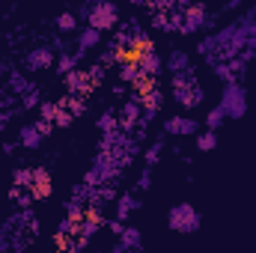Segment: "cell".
<instances>
[{
    "mask_svg": "<svg viewBox=\"0 0 256 253\" xmlns=\"http://www.w3.org/2000/svg\"><path fill=\"white\" fill-rule=\"evenodd\" d=\"M167 226L179 236H194L200 226H202V214L200 208L191 202H176L170 212H167Z\"/></svg>",
    "mask_w": 256,
    "mask_h": 253,
    "instance_id": "cell-1",
    "label": "cell"
},
{
    "mask_svg": "<svg viewBox=\"0 0 256 253\" xmlns=\"http://www.w3.org/2000/svg\"><path fill=\"white\" fill-rule=\"evenodd\" d=\"M218 108L224 110L226 120H242V116L248 114V90H244V84H242V80L224 84V92H220Z\"/></svg>",
    "mask_w": 256,
    "mask_h": 253,
    "instance_id": "cell-2",
    "label": "cell"
},
{
    "mask_svg": "<svg viewBox=\"0 0 256 253\" xmlns=\"http://www.w3.org/2000/svg\"><path fill=\"white\" fill-rule=\"evenodd\" d=\"M86 27H96V30H102V33H104V30H116V27H120V6H116L114 0H96Z\"/></svg>",
    "mask_w": 256,
    "mask_h": 253,
    "instance_id": "cell-3",
    "label": "cell"
},
{
    "mask_svg": "<svg viewBox=\"0 0 256 253\" xmlns=\"http://www.w3.org/2000/svg\"><path fill=\"white\" fill-rule=\"evenodd\" d=\"M161 131L167 137H196L200 134V120H194L188 114H173L161 122Z\"/></svg>",
    "mask_w": 256,
    "mask_h": 253,
    "instance_id": "cell-4",
    "label": "cell"
},
{
    "mask_svg": "<svg viewBox=\"0 0 256 253\" xmlns=\"http://www.w3.org/2000/svg\"><path fill=\"white\" fill-rule=\"evenodd\" d=\"M54 63H57V54L51 45H39V48H30L24 54V66L30 72H48V68H54Z\"/></svg>",
    "mask_w": 256,
    "mask_h": 253,
    "instance_id": "cell-5",
    "label": "cell"
},
{
    "mask_svg": "<svg viewBox=\"0 0 256 253\" xmlns=\"http://www.w3.org/2000/svg\"><path fill=\"white\" fill-rule=\"evenodd\" d=\"M66 90H68V96H78V98H86L92 90H96V84L90 80V72H72V74H66L63 78Z\"/></svg>",
    "mask_w": 256,
    "mask_h": 253,
    "instance_id": "cell-6",
    "label": "cell"
},
{
    "mask_svg": "<svg viewBox=\"0 0 256 253\" xmlns=\"http://www.w3.org/2000/svg\"><path fill=\"white\" fill-rule=\"evenodd\" d=\"M137 66H140V74L149 78V80H158L164 74V57L158 51H146V54H137Z\"/></svg>",
    "mask_w": 256,
    "mask_h": 253,
    "instance_id": "cell-7",
    "label": "cell"
},
{
    "mask_svg": "<svg viewBox=\"0 0 256 253\" xmlns=\"http://www.w3.org/2000/svg\"><path fill=\"white\" fill-rule=\"evenodd\" d=\"M173 102H176V108H182V110H194V108H200L202 102H206V90L196 84V86H188V90H173Z\"/></svg>",
    "mask_w": 256,
    "mask_h": 253,
    "instance_id": "cell-8",
    "label": "cell"
},
{
    "mask_svg": "<svg viewBox=\"0 0 256 253\" xmlns=\"http://www.w3.org/2000/svg\"><path fill=\"white\" fill-rule=\"evenodd\" d=\"M191 68H194V60L185 48H170V54L164 57V72L182 74V72H191Z\"/></svg>",
    "mask_w": 256,
    "mask_h": 253,
    "instance_id": "cell-9",
    "label": "cell"
},
{
    "mask_svg": "<svg viewBox=\"0 0 256 253\" xmlns=\"http://www.w3.org/2000/svg\"><path fill=\"white\" fill-rule=\"evenodd\" d=\"M54 190V182H51V170L48 167H33V200H48Z\"/></svg>",
    "mask_w": 256,
    "mask_h": 253,
    "instance_id": "cell-10",
    "label": "cell"
},
{
    "mask_svg": "<svg viewBox=\"0 0 256 253\" xmlns=\"http://www.w3.org/2000/svg\"><path fill=\"white\" fill-rule=\"evenodd\" d=\"M140 206H143V202H140V196H137V194L122 190V194L116 196V214H114V218H116V220H122V224H128V218H131Z\"/></svg>",
    "mask_w": 256,
    "mask_h": 253,
    "instance_id": "cell-11",
    "label": "cell"
},
{
    "mask_svg": "<svg viewBox=\"0 0 256 253\" xmlns=\"http://www.w3.org/2000/svg\"><path fill=\"white\" fill-rule=\"evenodd\" d=\"M98 45H102V30L84 24V27L74 33V48H78V51L86 54V51H92V48H98Z\"/></svg>",
    "mask_w": 256,
    "mask_h": 253,
    "instance_id": "cell-12",
    "label": "cell"
},
{
    "mask_svg": "<svg viewBox=\"0 0 256 253\" xmlns=\"http://www.w3.org/2000/svg\"><path fill=\"white\" fill-rule=\"evenodd\" d=\"M84 57H86V54H84V51H78V48H74V51H66V54H57V74H72V72H78V68H80V63H84Z\"/></svg>",
    "mask_w": 256,
    "mask_h": 253,
    "instance_id": "cell-13",
    "label": "cell"
},
{
    "mask_svg": "<svg viewBox=\"0 0 256 253\" xmlns=\"http://www.w3.org/2000/svg\"><path fill=\"white\" fill-rule=\"evenodd\" d=\"M164 149H167V134L161 131V134H158V137H155V140H152L146 149H143V164H146V167H155V164L161 161Z\"/></svg>",
    "mask_w": 256,
    "mask_h": 253,
    "instance_id": "cell-14",
    "label": "cell"
},
{
    "mask_svg": "<svg viewBox=\"0 0 256 253\" xmlns=\"http://www.w3.org/2000/svg\"><path fill=\"white\" fill-rule=\"evenodd\" d=\"M42 134H39V128H36V122H24V126L18 128V143L24 146V149H39L42 146Z\"/></svg>",
    "mask_w": 256,
    "mask_h": 253,
    "instance_id": "cell-15",
    "label": "cell"
},
{
    "mask_svg": "<svg viewBox=\"0 0 256 253\" xmlns=\"http://www.w3.org/2000/svg\"><path fill=\"white\" fill-rule=\"evenodd\" d=\"M120 244L131 253H140L143 250V232H140L137 226H128L126 224V230H122V236H120Z\"/></svg>",
    "mask_w": 256,
    "mask_h": 253,
    "instance_id": "cell-16",
    "label": "cell"
},
{
    "mask_svg": "<svg viewBox=\"0 0 256 253\" xmlns=\"http://www.w3.org/2000/svg\"><path fill=\"white\" fill-rule=\"evenodd\" d=\"M54 27H57V33H60V36H66V33H78L84 24H80V21H78V15L68 9V12H60V15L54 18Z\"/></svg>",
    "mask_w": 256,
    "mask_h": 253,
    "instance_id": "cell-17",
    "label": "cell"
},
{
    "mask_svg": "<svg viewBox=\"0 0 256 253\" xmlns=\"http://www.w3.org/2000/svg\"><path fill=\"white\" fill-rule=\"evenodd\" d=\"M134 98H140V104L143 108H152V110H161V104H164V92H161V86H152V90H146L143 96H134Z\"/></svg>",
    "mask_w": 256,
    "mask_h": 253,
    "instance_id": "cell-18",
    "label": "cell"
},
{
    "mask_svg": "<svg viewBox=\"0 0 256 253\" xmlns=\"http://www.w3.org/2000/svg\"><path fill=\"white\" fill-rule=\"evenodd\" d=\"M194 149L196 152H214L218 149V131H200L194 137Z\"/></svg>",
    "mask_w": 256,
    "mask_h": 253,
    "instance_id": "cell-19",
    "label": "cell"
},
{
    "mask_svg": "<svg viewBox=\"0 0 256 253\" xmlns=\"http://www.w3.org/2000/svg\"><path fill=\"white\" fill-rule=\"evenodd\" d=\"M140 78H143V74H140V66H137V60H126V63H120V80H122V84L134 86Z\"/></svg>",
    "mask_w": 256,
    "mask_h": 253,
    "instance_id": "cell-20",
    "label": "cell"
},
{
    "mask_svg": "<svg viewBox=\"0 0 256 253\" xmlns=\"http://www.w3.org/2000/svg\"><path fill=\"white\" fill-rule=\"evenodd\" d=\"M57 104H60V108H66L74 120H80V116L86 114V102H84V98H78V96H66V98H60Z\"/></svg>",
    "mask_w": 256,
    "mask_h": 253,
    "instance_id": "cell-21",
    "label": "cell"
},
{
    "mask_svg": "<svg viewBox=\"0 0 256 253\" xmlns=\"http://www.w3.org/2000/svg\"><path fill=\"white\" fill-rule=\"evenodd\" d=\"M96 126H98L102 134H114V131H120V116H116L114 110H104V114H98Z\"/></svg>",
    "mask_w": 256,
    "mask_h": 253,
    "instance_id": "cell-22",
    "label": "cell"
},
{
    "mask_svg": "<svg viewBox=\"0 0 256 253\" xmlns=\"http://www.w3.org/2000/svg\"><path fill=\"white\" fill-rule=\"evenodd\" d=\"M12 188H24V190L33 188V167H18L12 173Z\"/></svg>",
    "mask_w": 256,
    "mask_h": 253,
    "instance_id": "cell-23",
    "label": "cell"
},
{
    "mask_svg": "<svg viewBox=\"0 0 256 253\" xmlns=\"http://www.w3.org/2000/svg\"><path fill=\"white\" fill-rule=\"evenodd\" d=\"M30 86H33V84H30L21 72H9V96H12V92H15V96H24Z\"/></svg>",
    "mask_w": 256,
    "mask_h": 253,
    "instance_id": "cell-24",
    "label": "cell"
},
{
    "mask_svg": "<svg viewBox=\"0 0 256 253\" xmlns=\"http://www.w3.org/2000/svg\"><path fill=\"white\" fill-rule=\"evenodd\" d=\"M149 24H152V30H161V33H176V27H173L170 15H164V12H152Z\"/></svg>",
    "mask_w": 256,
    "mask_h": 253,
    "instance_id": "cell-25",
    "label": "cell"
},
{
    "mask_svg": "<svg viewBox=\"0 0 256 253\" xmlns=\"http://www.w3.org/2000/svg\"><path fill=\"white\" fill-rule=\"evenodd\" d=\"M42 104V92H39V86L33 84L24 96H21V110H33V108H39Z\"/></svg>",
    "mask_w": 256,
    "mask_h": 253,
    "instance_id": "cell-26",
    "label": "cell"
},
{
    "mask_svg": "<svg viewBox=\"0 0 256 253\" xmlns=\"http://www.w3.org/2000/svg\"><path fill=\"white\" fill-rule=\"evenodd\" d=\"M84 214H86V206L68 196V200H66V218H68V220H74V224H80V220H84Z\"/></svg>",
    "mask_w": 256,
    "mask_h": 253,
    "instance_id": "cell-27",
    "label": "cell"
},
{
    "mask_svg": "<svg viewBox=\"0 0 256 253\" xmlns=\"http://www.w3.org/2000/svg\"><path fill=\"white\" fill-rule=\"evenodd\" d=\"M224 120H226V116H224V110L214 104V108L206 114V120H202V122H206V131H218V128L224 126Z\"/></svg>",
    "mask_w": 256,
    "mask_h": 253,
    "instance_id": "cell-28",
    "label": "cell"
},
{
    "mask_svg": "<svg viewBox=\"0 0 256 253\" xmlns=\"http://www.w3.org/2000/svg\"><path fill=\"white\" fill-rule=\"evenodd\" d=\"M74 232H78V224H74V220H68V218H60V224H57L54 236H57V238H74Z\"/></svg>",
    "mask_w": 256,
    "mask_h": 253,
    "instance_id": "cell-29",
    "label": "cell"
},
{
    "mask_svg": "<svg viewBox=\"0 0 256 253\" xmlns=\"http://www.w3.org/2000/svg\"><path fill=\"white\" fill-rule=\"evenodd\" d=\"M152 188V167H143L140 173H137V182H134V190H149Z\"/></svg>",
    "mask_w": 256,
    "mask_h": 253,
    "instance_id": "cell-30",
    "label": "cell"
},
{
    "mask_svg": "<svg viewBox=\"0 0 256 253\" xmlns=\"http://www.w3.org/2000/svg\"><path fill=\"white\" fill-rule=\"evenodd\" d=\"M158 120V110H152V108H143V114H140V122H137V128L140 131H149V126Z\"/></svg>",
    "mask_w": 256,
    "mask_h": 253,
    "instance_id": "cell-31",
    "label": "cell"
},
{
    "mask_svg": "<svg viewBox=\"0 0 256 253\" xmlns=\"http://www.w3.org/2000/svg\"><path fill=\"white\" fill-rule=\"evenodd\" d=\"M74 122V116L66 110V108H57V114H54V128H68Z\"/></svg>",
    "mask_w": 256,
    "mask_h": 253,
    "instance_id": "cell-32",
    "label": "cell"
},
{
    "mask_svg": "<svg viewBox=\"0 0 256 253\" xmlns=\"http://www.w3.org/2000/svg\"><path fill=\"white\" fill-rule=\"evenodd\" d=\"M57 108H60L57 102H42V104H39V120H51V122H54Z\"/></svg>",
    "mask_w": 256,
    "mask_h": 253,
    "instance_id": "cell-33",
    "label": "cell"
},
{
    "mask_svg": "<svg viewBox=\"0 0 256 253\" xmlns=\"http://www.w3.org/2000/svg\"><path fill=\"white\" fill-rule=\"evenodd\" d=\"M104 230H108L110 236H116V238H120V236H122V230H126V224L114 218V220H104Z\"/></svg>",
    "mask_w": 256,
    "mask_h": 253,
    "instance_id": "cell-34",
    "label": "cell"
},
{
    "mask_svg": "<svg viewBox=\"0 0 256 253\" xmlns=\"http://www.w3.org/2000/svg\"><path fill=\"white\" fill-rule=\"evenodd\" d=\"M104 74H108V68H104V66H92V68H90V80H92V84H96V86H98V84H102V80H104Z\"/></svg>",
    "mask_w": 256,
    "mask_h": 253,
    "instance_id": "cell-35",
    "label": "cell"
},
{
    "mask_svg": "<svg viewBox=\"0 0 256 253\" xmlns=\"http://www.w3.org/2000/svg\"><path fill=\"white\" fill-rule=\"evenodd\" d=\"M33 122H36V128H39L42 137H51V134H54V122H51V120H33Z\"/></svg>",
    "mask_w": 256,
    "mask_h": 253,
    "instance_id": "cell-36",
    "label": "cell"
},
{
    "mask_svg": "<svg viewBox=\"0 0 256 253\" xmlns=\"http://www.w3.org/2000/svg\"><path fill=\"white\" fill-rule=\"evenodd\" d=\"M78 15V21H90V12H92V3H80L78 9H72Z\"/></svg>",
    "mask_w": 256,
    "mask_h": 253,
    "instance_id": "cell-37",
    "label": "cell"
},
{
    "mask_svg": "<svg viewBox=\"0 0 256 253\" xmlns=\"http://www.w3.org/2000/svg\"><path fill=\"white\" fill-rule=\"evenodd\" d=\"M0 149H3V155H15V149H18V143H12V140H6V143H3Z\"/></svg>",
    "mask_w": 256,
    "mask_h": 253,
    "instance_id": "cell-38",
    "label": "cell"
},
{
    "mask_svg": "<svg viewBox=\"0 0 256 253\" xmlns=\"http://www.w3.org/2000/svg\"><path fill=\"white\" fill-rule=\"evenodd\" d=\"M68 253H80V250H68Z\"/></svg>",
    "mask_w": 256,
    "mask_h": 253,
    "instance_id": "cell-39",
    "label": "cell"
},
{
    "mask_svg": "<svg viewBox=\"0 0 256 253\" xmlns=\"http://www.w3.org/2000/svg\"><path fill=\"white\" fill-rule=\"evenodd\" d=\"M27 253H36V250H27Z\"/></svg>",
    "mask_w": 256,
    "mask_h": 253,
    "instance_id": "cell-40",
    "label": "cell"
}]
</instances>
